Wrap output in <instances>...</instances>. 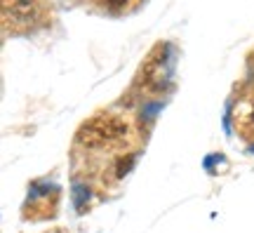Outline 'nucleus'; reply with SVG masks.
Masks as SVG:
<instances>
[{"label": "nucleus", "instance_id": "nucleus-1", "mask_svg": "<svg viewBox=\"0 0 254 233\" xmlns=\"http://www.w3.org/2000/svg\"><path fill=\"white\" fill-rule=\"evenodd\" d=\"M50 24L43 0H2V28L7 33H31Z\"/></svg>", "mask_w": 254, "mask_h": 233}, {"label": "nucleus", "instance_id": "nucleus-2", "mask_svg": "<svg viewBox=\"0 0 254 233\" xmlns=\"http://www.w3.org/2000/svg\"><path fill=\"white\" fill-rule=\"evenodd\" d=\"M170 73H172V59H170V47L160 45L155 47L151 57L144 62L141 73L136 78V85L141 87L146 94H160L163 87L170 82Z\"/></svg>", "mask_w": 254, "mask_h": 233}, {"label": "nucleus", "instance_id": "nucleus-3", "mask_svg": "<svg viewBox=\"0 0 254 233\" xmlns=\"http://www.w3.org/2000/svg\"><path fill=\"white\" fill-rule=\"evenodd\" d=\"M231 123L236 135H240L247 142H254V80L243 85L238 97L233 99Z\"/></svg>", "mask_w": 254, "mask_h": 233}, {"label": "nucleus", "instance_id": "nucleus-4", "mask_svg": "<svg viewBox=\"0 0 254 233\" xmlns=\"http://www.w3.org/2000/svg\"><path fill=\"white\" fill-rule=\"evenodd\" d=\"M50 198H59V188L50 186V184H33L31 191H28V205H31V215L33 219H45V217H52L59 203H50Z\"/></svg>", "mask_w": 254, "mask_h": 233}, {"label": "nucleus", "instance_id": "nucleus-5", "mask_svg": "<svg viewBox=\"0 0 254 233\" xmlns=\"http://www.w3.org/2000/svg\"><path fill=\"white\" fill-rule=\"evenodd\" d=\"M92 2L104 12H109V14H125V12L136 9L144 0H92Z\"/></svg>", "mask_w": 254, "mask_h": 233}]
</instances>
